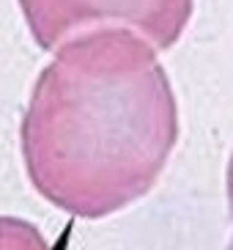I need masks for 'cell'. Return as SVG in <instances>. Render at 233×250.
Returning a JSON list of instances; mask_svg holds the SVG:
<instances>
[{"label":"cell","instance_id":"cell-1","mask_svg":"<svg viewBox=\"0 0 233 250\" xmlns=\"http://www.w3.org/2000/svg\"><path fill=\"white\" fill-rule=\"evenodd\" d=\"M19 124L25 173L47 204L102 220L154 190L178 143V102L156 47L129 28L66 39Z\"/></svg>","mask_w":233,"mask_h":250},{"label":"cell","instance_id":"cell-2","mask_svg":"<svg viewBox=\"0 0 233 250\" xmlns=\"http://www.w3.org/2000/svg\"><path fill=\"white\" fill-rule=\"evenodd\" d=\"M41 50L94 28H129L156 50L173 47L192 20L195 0H17Z\"/></svg>","mask_w":233,"mask_h":250},{"label":"cell","instance_id":"cell-3","mask_svg":"<svg viewBox=\"0 0 233 250\" xmlns=\"http://www.w3.org/2000/svg\"><path fill=\"white\" fill-rule=\"evenodd\" d=\"M0 250H60L52 248L41 228L30 220L0 214Z\"/></svg>","mask_w":233,"mask_h":250},{"label":"cell","instance_id":"cell-4","mask_svg":"<svg viewBox=\"0 0 233 250\" xmlns=\"http://www.w3.org/2000/svg\"><path fill=\"white\" fill-rule=\"evenodd\" d=\"M225 198H228V209L233 214V151L228 160V170H225Z\"/></svg>","mask_w":233,"mask_h":250},{"label":"cell","instance_id":"cell-5","mask_svg":"<svg viewBox=\"0 0 233 250\" xmlns=\"http://www.w3.org/2000/svg\"><path fill=\"white\" fill-rule=\"evenodd\" d=\"M225 250H233V236H231V242H228V248Z\"/></svg>","mask_w":233,"mask_h":250}]
</instances>
